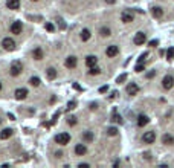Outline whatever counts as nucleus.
Masks as SVG:
<instances>
[{"label":"nucleus","instance_id":"obj_1","mask_svg":"<svg viewBox=\"0 0 174 168\" xmlns=\"http://www.w3.org/2000/svg\"><path fill=\"white\" fill-rule=\"evenodd\" d=\"M21 70H23V66H21L20 61H12L11 63V67H9V73L12 75V77H18V75L21 73Z\"/></svg>","mask_w":174,"mask_h":168},{"label":"nucleus","instance_id":"obj_2","mask_svg":"<svg viewBox=\"0 0 174 168\" xmlns=\"http://www.w3.org/2000/svg\"><path fill=\"white\" fill-rule=\"evenodd\" d=\"M69 141H70V134L66 133V132L58 133L57 136H55V142L60 144V145H66V144H69Z\"/></svg>","mask_w":174,"mask_h":168},{"label":"nucleus","instance_id":"obj_3","mask_svg":"<svg viewBox=\"0 0 174 168\" xmlns=\"http://www.w3.org/2000/svg\"><path fill=\"white\" fill-rule=\"evenodd\" d=\"M121 20L124 21V23H132V21L134 20V14L132 9H124L122 14H121Z\"/></svg>","mask_w":174,"mask_h":168},{"label":"nucleus","instance_id":"obj_4","mask_svg":"<svg viewBox=\"0 0 174 168\" xmlns=\"http://www.w3.org/2000/svg\"><path fill=\"white\" fill-rule=\"evenodd\" d=\"M2 46L5 51H14L15 49V41L12 38H9V37H6V38L2 40Z\"/></svg>","mask_w":174,"mask_h":168},{"label":"nucleus","instance_id":"obj_5","mask_svg":"<svg viewBox=\"0 0 174 168\" xmlns=\"http://www.w3.org/2000/svg\"><path fill=\"white\" fill-rule=\"evenodd\" d=\"M162 86H164V89H166V90L173 89V86H174V77L173 75H166V77L162 80Z\"/></svg>","mask_w":174,"mask_h":168},{"label":"nucleus","instance_id":"obj_6","mask_svg":"<svg viewBox=\"0 0 174 168\" xmlns=\"http://www.w3.org/2000/svg\"><path fill=\"white\" fill-rule=\"evenodd\" d=\"M142 141H144V144H153L156 141V133L154 132H145L142 136Z\"/></svg>","mask_w":174,"mask_h":168},{"label":"nucleus","instance_id":"obj_7","mask_svg":"<svg viewBox=\"0 0 174 168\" xmlns=\"http://www.w3.org/2000/svg\"><path fill=\"white\" fill-rule=\"evenodd\" d=\"M119 53V47L116 46V45H110L107 47V51H105V55L107 57H110V58H113V57H116Z\"/></svg>","mask_w":174,"mask_h":168},{"label":"nucleus","instance_id":"obj_8","mask_svg":"<svg viewBox=\"0 0 174 168\" xmlns=\"http://www.w3.org/2000/svg\"><path fill=\"white\" fill-rule=\"evenodd\" d=\"M145 40H147V35L144 34V32H138V34L134 35V45H138V46H140V45H144L145 43Z\"/></svg>","mask_w":174,"mask_h":168},{"label":"nucleus","instance_id":"obj_9","mask_svg":"<svg viewBox=\"0 0 174 168\" xmlns=\"http://www.w3.org/2000/svg\"><path fill=\"white\" fill-rule=\"evenodd\" d=\"M21 31H23L21 21H14V23L11 25V32H12V34H21Z\"/></svg>","mask_w":174,"mask_h":168},{"label":"nucleus","instance_id":"obj_10","mask_svg":"<svg viewBox=\"0 0 174 168\" xmlns=\"http://www.w3.org/2000/svg\"><path fill=\"white\" fill-rule=\"evenodd\" d=\"M138 92H139V87H138V84L136 83H130L128 86H127V93L128 95H138Z\"/></svg>","mask_w":174,"mask_h":168},{"label":"nucleus","instance_id":"obj_11","mask_svg":"<svg viewBox=\"0 0 174 168\" xmlns=\"http://www.w3.org/2000/svg\"><path fill=\"white\" fill-rule=\"evenodd\" d=\"M14 95H15V99H25L26 96H28V90L21 87V89H17V90H15Z\"/></svg>","mask_w":174,"mask_h":168},{"label":"nucleus","instance_id":"obj_12","mask_svg":"<svg viewBox=\"0 0 174 168\" xmlns=\"http://www.w3.org/2000/svg\"><path fill=\"white\" fill-rule=\"evenodd\" d=\"M148 122H150V118L147 116V115H139L138 116V125L139 127H145Z\"/></svg>","mask_w":174,"mask_h":168},{"label":"nucleus","instance_id":"obj_13","mask_svg":"<svg viewBox=\"0 0 174 168\" xmlns=\"http://www.w3.org/2000/svg\"><path fill=\"white\" fill-rule=\"evenodd\" d=\"M86 153H87V147H86V145L78 144L77 147H75V154H77V156H84Z\"/></svg>","mask_w":174,"mask_h":168},{"label":"nucleus","instance_id":"obj_14","mask_svg":"<svg viewBox=\"0 0 174 168\" xmlns=\"http://www.w3.org/2000/svg\"><path fill=\"white\" fill-rule=\"evenodd\" d=\"M6 6L12 11L18 9L20 8V0H6Z\"/></svg>","mask_w":174,"mask_h":168},{"label":"nucleus","instance_id":"obj_15","mask_svg":"<svg viewBox=\"0 0 174 168\" xmlns=\"http://www.w3.org/2000/svg\"><path fill=\"white\" fill-rule=\"evenodd\" d=\"M96 63H98V57L96 55H89L86 58V64L89 67H93V66H96Z\"/></svg>","mask_w":174,"mask_h":168},{"label":"nucleus","instance_id":"obj_16","mask_svg":"<svg viewBox=\"0 0 174 168\" xmlns=\"http://www.w3.org/2000/svg\"><path fill=\"white\" fill-rule=\"evenodd\" d=\"M151 14H153V17L160 19L162 15H164V9H162L160 6H154V8H151Z\"/></svg>","mask_w":174,"mask_h":168},{"label":"nucleus","instance_id":"obj_17","mask_svg":"<svg viewBox=\"0 0 174 168\" xmlns=\"http://www.w3.org/2000/svg\"><path fill=\"white\" fill-rule=\"evenodd\" d=\"M77 58L75 57H67V60H66V67H69V69H73V67H77Z\"/></svg>","mask_w":174,"mask_h":168},{"label":"nucleus","instance_id":"obj_18","mask_svg":"<svg viewBox=\"0 0 174 168\" xmlns=\"http://www.w3.org/2000/svg\"><path fill=\"white\" fill-rule=\"evenodd\" d=\"M162 142H164L165 145H173L174 144V136H171V134H164L162 136Z\"/></svg>","mask_w":174,"mask_h":168},{"label":"nucleus","instance_id":"obj_19","mask_svg":"<svg viewBox=\"0 0 174 168\" xmlns=\"http://www.w3.org/2000/svg\"><path fill=\"white\" fill-rule=\"evenodd\" d=\"M11 134H12V130H11V128H5V130L0 132V139H8V138H11Z\"/></svg>","mask_w":174,"mask_h":168},{"label":"nucleus","instance_id":"obj_20","mask_svg":"<svg viewBox=\"0 0 174 168\" xmlns=\"http://www.w3.org/2000/svg\"><path fill=\"white\" fill-rule=\"evenodd\" d=\"M32 57H34L35 60H43V51H41V47H37V49L32 51Z\"/></svg>","mask_w":174,"mask_h":168},{"label":"nucleus","instance_id":"obj_21","mask_svg":"<svg viewBox=\"0 0 174 168\" xmlns=\"http://www.w3.org/2000/svg\"><path fill=\"white\" fill-rule=\"evenodd\" d=\"M83 141H84V142H92V141H93V133L89 132V130L84 132L83 133Z\"/></svg>","mask_w":174,"mask_h":168},{"label":"nucleus","instance_id":"obj_22","mask_svg":"<svg viewBox=\"0 0 174 168\" xmlns=\"http://www.w3.org/2000/svg\"><path fill=\"white\" fill-rule=\"evenodd\" d=\"M46 75H47L49 80H55V78H57V70L53 69V67H49V69L46 70Z\"/></svg>","mask_w":174,"mask_h":168},{"label":"nucleus","instance_id":"obj_23","mask_svg":"<svg viewBox=\"0 0 174 168\" xmlns=\"http://www.w3.org/2000/svg\"><path fill=\"white\" fill-rule=\"evenodd\" d=\"M90 37H92V34H90L89 29H83V31H81V40H83V41H87Z\"/></svg>","mask_w":174,"mask_h":168},{"label":"nucleus","instance_id":"obj_24","mask_svg":"<svg viewBox=\"0 0 174 168\" xmlns=\"http://www.w3.org/2000/svg\"><path fill=\"white\" fill-rule=\"evenodd\" d=\"M99 34H101V37H108V35H110V28L102 26V28L99 29Z\"/></svg>","mask_w":174,"mask_h":168},{"label":"nucleus","instance_id":"obj_25","mask_svg":"<svg viewBox=\"0 0 174 168\" xmlns=\"http://www.w3.org/2000/svg\"><path fill=\"white\" fill-rule=\"evenodd\" d=\"M29 84L34 86V87H38V86H40V78H38V77H32V78L29 80Z\"/></svg>","mask_w":174,"mask_h":168},{"label":"nucleus","instance_id":"obj_26","mask_svg":"<svg viewBox=\"0 0 174 168\" xmlns=\"http://www.w3.org/2000/svg\"><path fill=\"white\" fill-rule=\"evenodd\" d=\"M112 121H113V122H116V124H121V122H122V118H121V116H119V115H118V113H116V112H113V116H112Z\"/></svg>","mask_w":174,"mask_h":168},{"label":"nucleus","instance_id":"obj_27","mask_svg":"<svg viewBox=\"0 0 174 168\" xmlns=\"http://www.w3.org/2000/svg\"><path fill=\"white\" fill-rule=\"evenodd\" d=\"M99 73H101V69L96 67V66L90 67V70H89V75H99Z\"/></svg>","mask_w":174,"mask_h":168},{"label":"nucleus","instance_id":"obj_28","mask_svg":"<svg viewBox=\"0 0 174 168\" xmlns=\"http://www.w3.org/2000/svg\"><path fill=\"white\" fill-rule=\"evenodd\" d=\"M166 58L170 60H174V47H168V51H166Z\"/></svg>","mask_w":174,"mask_h":168},{"label":"nucleus","instance_id":"obj_29","mask_svg":"<svg viewBox=\"0 0 174 168\" xmlns=\"http://www.w3.org/2000/svg\"><path fill=\"white\" fill-rule=\"evenodd\" d=\"M107 134H110V136H116V134H118V128L110 127V128L107 130Z\"/></svg>","mask_w":174,"mask_h":168},{"label":"nucleus","instance_id":"obj_30","mask_svg":"<svg viewBox=\"0 0 174 168\" xmlns=\"http://www.w3.org/2000/svg\"><path fill=\"white\" fill-rule=\"evenodd\" d=\"M136 72H142V70H145V66H144V63H138L136 64V67H134Z\"/></svg>","mask_w":174,"mask_h":168},{"label":"nucleus","instance_id":"obj_31","mask_svg":"<svg viewBox=\"0 0 174 168\" xmlns=\"http://www.w3.org/2000/svg\"><path fill=\"white\" fill-rule=\"evenodd\" d=\"M67 124H69V125H75V124H77V118H75V116H69L67 118Z\"/></svg>","mask_w":174,"mask_h":168},{"label":"nucleus","instance_id":"obj_32","mask_svg":"<svg viewBox=\"0 0 174 168\" xmlns=\"http://www.w3.org/2000/svg\"><path fill=\"white\" fill-rule=\"evenodd\" d=\"M73 109H77V101H70L67 104V110H73Z\"/></svg>","mask_w":174,"mask_h":168},{"label":"nucleus","instance_id":"obj_33","mask_svg":"<svg viewBox=\"0 0 174 168\" xmlns=\"http://www.w3.org/2000/svg\"><path fill=\"white\" fill-rule=\"evenodd\" d=\"M125 80H127V73H122L121 77H118V80H116V81H118V83H124Z\"/></svg>","mask_w":174,"mask_h":168},{"label":"nucleus","instance_id":"obj_34","mask_svg":"<svg viewBox=\"0 0 174 168\" xmlns=\"http://www.w3.org/2000/svg\"><path fill=\"white\" fill-rule=\"evenodd\" d=\"M147 57H148V53H147V52H145V53H142V55H140V57L138 58V63H144Z\"/></svg>","mask_w":174,"mask_h":168},{"label":"nucleus","instance_id":"obj_35","mask_svg":"<svg viewBox=\"0 0 174 168\" xmlns=\"http://www.w3.org/2000/svg\"><path fill=\"white\" fill-rule=\"evenodd\" d=\"M157 45H159V41H157V40H151V41H150V46H151V47H156Z\"/></svg>","mask_w":174,"mask_h":168},{"label":"nucleus","instance_id":"obj_36","mask_svg":"<svg viewBox=\"0 0 174 168\" xmlns=\"http://www.w3.org/2000/svg\"><path fill=\"white\" fill-rule=\"evenodd\" d=\"M154 75H156V70H151V72H148V73H147V78H153Z\"/></svg>","mask_w":174,"mask_h":168},{"label":"nucleus","instance_id":"obj_37","mask_svg":"<svg viewBox=\"0 0 174 168\" xmlns=\"http://www.w3.org/2000/svg\"><path fill=\"white\" fill-rule=\"evenodd\" d=\"M45 26H46V29H47V31H49V32H52V31H53V26H52V25H51V23H46V25H45Z\"/></svg>","mask_w":174,"mask_h":168},{"label":"nucleus","instance_id":"obj_38","mask_svg":"<svg viewBox=\"0 0 174 168\" xmlns=\"http://www.w3.org/2000/svg\"><path fill=\"white\" fill-rule=\"evenodd\" d=\"M108 90V87H107V86H102V87L99 89V92H101V93H104V92H107Z\"/></svg>","mask_w":174,"mask_h":168},{"label":"nucleus","instance_id":"obj_39","mask_svg":"<svg viewBox=\"0 0 174 168\" xmlns=\"http://www.w3.org/2000/svg\"><path fill=\"white\" fill-rule=\"evenodd\" d=\"M78 167H79V168H87V167H89V164H79Z\"/></svg>","mask_w":174,"mask_h":168},{"label":"nucleus","instance_id":"obj_40","mask_svg":"<svg viewBox=\"0 0 174 168\" xmlns=\"http://www.w3.org/2000/svg\"><path fill=\"white\" fill-rule=\"evenodd\" d=\"M115 2H116V0H105V3H108V5H113Z\"/></svg>","mask_w":174,"mask_h":168},{"label":"nucleus","instance_id":"obj_41","mask_svg":"<svg viewBox=\"0 0 174 168\" xmlns=\"http://www.w3.org/2000/svg\"><path fill=\"white\" fill-rule=\"evenodd\" d=\"M31 2H38V0H31Z\"/></svg>","mask_w":174,"mask_h":168},{"label":"nucleus","instance_id":"obj_42","mask_svg":"<svg viewBox=\"0 0 174 168\" xmlns=\"http://www.w3.org/2000/svg\"><path fill=\"white\" fill-rule=\"evenodd\" d=\"M0 90H2V83H0Z\"/></svg>","mask_w":174,"mask_h":168}]
</instances>
